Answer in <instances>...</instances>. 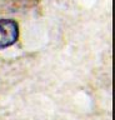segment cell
Returning a JSON list of instances; mask_svg holds the SVG:
<instances>
[{
	"mask_svg": "<svg viewBox=\"0 0 115 120\" xmlns=\"http://www.w3.org/2000/svg\"><path fill=\"white\" fill-rule=\"evenodd\" d=\"M19 39V25L11 19H0V49L14 45Z\"/></svg>",
	"mask_w": 115,
	"mask_h": 120,
	"instance_id": "1",
	"label": "cell"
}]
</instances>
